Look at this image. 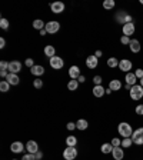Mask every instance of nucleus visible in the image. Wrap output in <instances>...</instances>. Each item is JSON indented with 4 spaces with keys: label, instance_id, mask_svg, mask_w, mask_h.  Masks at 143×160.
<instances>
[{
    "label": "nucleus",
    "instance_id": "obj_1",
    "mask_svg": "<svg viewBox=\"0 0 143 160\" xmlns=\"http://www.w3.org/2000/svg\"><path fill=\"white\" fill-rule=\"evenodd\" d=\"M117 132H119V134L122 137H132V134H133V129H132V126H130L127 122H122V123H119V126H117Z\"/></svg>",
    "mask_w": 143,
    "mask_h": 160
},
{
    "label": "nucleus",
    "instance_id": "obj_2",
    "mask_svg": "<svg viewBox=\"0 0 143 160\" xmlns=\"http://www.w3.org/2000/svg\"><path fill=\"white\" fill-rule=\"evenodd\" d=\"M129 96H130V99L135 100V102L140 100L143 97V87L140 86V84L132 86V89H130V92H129Z\"/></svg>",
    "mask_w": 143,
    "mask_h": 160
},
{
    "label": "nucleus",
    "instance_id": "obj_3",
    "mask_svg": "<svg viewBox=\"0 0 143 160\" xmlns=\"http://www.w3.org/2000/svg\"><path fill=\"white\" fill-rule=\"evenodd\" d=\"M116 22L117 23H133V17L130 16L127 12H125V10H120V12H117L116 14Z\"/></svg>",
    "mask_w": 143,
    "mask_h": 160
},
{
    "label": "nucleus",
    "instance_id": "obj_4",
    "mask_svg": "<svg viewBox=\"0 0 143 160\" xmlns=\"http://www.w3.org/2000/svg\"><path fill=\"white\" fill-rule=\"evenodd\" d=\"M132 140H133V143L137 144V146H143V127H137L136 130H133Z\"/></svg>",
    "mask_w": 143,
    "mask_h": 160
},
{
    "label": "nucleus",
    "instance_id": "obj_5",
    "mask_svg": "<svg viewBox=\"0 0 143 160\" xmlns=\"http://www.w3.org/2000/svg\"><path fill=\"white\" fill-rule=\"evenodd\" d=\"M46 32L49 34H54V33H57L60 30V23L59 22H56V20H52V22H47L46 23Z\"/></svg>",
    "mask_w": 143,
    "mask_h": 160
},
{
    "label": "nucleus",
    "instance_id": "obj_6",
    "mask_svg": "<svg viewBox=\"0 0 143 160\" xmlns=\"http://www.w3.org/2000/svg\"><path fill=\"white\" fill-rule=\"evenodd\" d=\"M63 157H64V160H74L77 157V149L76 147L67 146L63 152Z\"/></svg>",
    "mask_w": 143,
    "mask_h": 160
},
{
    "label": "nucleus",
    "instance_id": "obj_7",
    "mask_svg": "<svg viewBox=\"0 0 143 160\" xmlns=\"http://www.w3.org/2000/svg\"><path fill=\"white\" fill-rule=\"evenodd\" d=\"M135 32H136V26H135V22L133 23H126L123 24V27H122V33H123V36H133Z\"/></svg>",
    "mask_w": 143,
    "mask_h": 160
},
{
    "label": "nucleus",
    "instance_id": "obj_8",
    "mask_svg": "<svg viewBox=\"0 0 143 160\" xmlns=\"http://www.w3.org/2000/svg\"><path fill=\"white\" fill-rule=\"evenodd\" d=\"M49 63H50V67H52V69H54V70H60L62 67H63L64 62H63V59H62V57L54 56V57H52V59L49 60Z\"/></svg>",
    "mask_w": 143,
    "mask_h": 160
},
{
    "label": "nucleus",
    "instance_id": "obj_9",
    "mask_svg": "<svg viewBox=\"0 0 143 160\" xmlns=\"http://www.w3.org/2000/svg\"><path fill=\"white\" fill-rule=\"evenodd\" d=\"M132 62H130L129 59H122L119 62V69L122 70V72H125V73H129L130 69H132Z\"/></svg>",
    "mask_w": 143,
    "mask_h": 160
},
{
    "label": "nucleus",
    "instance_id": "obj_10",
    "mask_svg": "<svg viewBox=\"0 0 143 160\" xmlns=\"http://www.w3.org/2000/svg\"><path fill=\"white\" fill-rule=\"evenodd\" d=\"M112 156H113L115 160H123L125 159V150L122 146L119 147H113V150H112Z\"/></svg>",
    "mask_w": 143,
    "mask_h": 160
},
{
    "label": "nucleus",
    "instance_id": "obj_11",
    "mask_svg": "<svg viewBox=\"0 0 143 160\" xmlns=\"http://www.w3.org/2000/svg\"><path fill=\"white\" fill-rule=\"evenodd\" d=\"M97 64H99V59H97L94 54H92V56H89V57L86 59V66H87V69L93 70V69H96V67H97Z\"/></svg>",
    "mask_w": 143,
    "mask_h": 160
},
{
    "label": "nucleus",
    "instance_id": "obj_12",
    "mask_svg": "<svg viewBox=\"0 0 143 160\" xmlns=\"http://www.w3.org/2000/svg\"><path fill=\"white\" fill-rule=\"evenodd\" d=\"M20 70H22V63H20V62L13 60V62H10V63H9V73L17 74Z\"/></svg>",
    "mask_w": 143,
    "mask_h": 160
},
{
    "label": "nucleus",
    "instance_id": "obj_13",
    "mask_svg": "<svg viewBox=\"0 0 143 160\" xmlns=\"http://www.w3.org/2000/svg\"><path fill=\"white\" fill-rule=\"evenodd\" d=\"M26 150L32 154H36L37 152H39V144H37L34 140H29L26 143Z\"/></svg>",
    "mask_w": 143,
    "mask_h": 160
},
{
    "label": "nucleus",
    "instance_id": "obj_14",
    "mask_svg": "<svg viewBox=\"0 0 143 160\" xmlns=\"http://www.w3.org/2000/svg\"><path fill=\"white\" fill-rule=\"evenodd\" d=\"M50 9H52L53 13L59 14V13H62V12L64 10V3L63 2H54V3L50 4Z\"/></svg>",
    "mask_w": 143,
    "mask_h": 160
},
{
    "label": "nucleus",
    "instance_id": "obj_15",
    "mask_svg": "<svg viewBox=\"0 0 143 160\" xmlns=\"http://www.w3.org/2000/svg\"><path fill=\"white\" fill-rule=\"evenodd\" d=\"M137 77L136 74L133 73V72H129V73H126V76H125V82H126L127 84H130V86H135V84H137Z\"/></svg>",
    "mask_w": 143,
    "mask_h": 160
},
{
    "label": "nucleus",
    "instance_id": "obj_16",
    "mask_svg": "<svg viewBox=\"0 0 143 160\" xmlns=\"http://www.w3.org/2000/svg\"><path fill=\"white\" fill-rule=\"evenodd\" d=\"M129 49L132 53H139L142 46H140V42L137 39H132L130 40V44H129Z\"/></svg>",
    "mask_w": 143,
    "mask_h": 160
},
{
    "label": "nucleus",
    "instance_id": "obj_17",
    "mask_svg": "<svg viewBox=\"0 0 143 160\" xmlns=\"http://www.w3.org/2000/svg\"><path fill=\"white\" fill-rule=\"evenodd\" d=\"M6 82L10 84V86H17L20 83V77L14 73H9V76L6 77Z\"/></svg>",
    "mask_w": 143,
    "mask_h": 160
},
{
    "label": "nucleus",
    "instance_id": "obj_18",
    "mask_svg": "<svg viewBox=\"0 0 143 160\" xmlns=\"http://www.w3.org/2000/svg\"><path fill=\"white\" fill-rule=\"evenodd\" d=\"M24 149H26V147L23 146V143H22V142H13V143H12V146H10V150H12L13 153H22Z\"/></svg>",
    "mask_w": 143,
    "mask_h": 160
},
{
    "label": "nucleus",
    "instance_id": "obj_19",
    "mask_svg": "<svg viewBox=\"0 0 143 160\" xmlns=\"http://www.w3.org/2000/svg\"><path fill=\"white\" fill-rule=\"evenodd\" d=\"M30 73L33 74V76L39 77V76H42V74L44 73V67L40 66V64H34V66L30 69Z\"/></svg>",
    "mask_w": 143,
    "mask_h": 160
},
{
    "label": "nucleus",
    "instance_id": "obj_20",
    "mask_svg": "<svg viewBox=\"0 0 143 160\" xmlns=\"http://www.w3.org/2000/svg\"><path fill=\"white\" fill-rule=\"evenodd\" d=\"M69 76H70V79H73V80L79 79V76H80L79 66H72V67H70V69H69Z\"/></svg>",
    "mask_w": 143,
    "mask_h": 160
},
{
    "label": "nucleus",
    "instance_id": "obj_21",
    "mask_svg": "<svg viewBox=\"0 0 143 160\" xmlns=\"http://www.w3.org/2000/svg\"><path fill=\"white\" fill-rule=\"evenodd\" d=\"M92 92H93L94 97H103L105 94H106V89H105L103 86H94Z\"/></svg>",
    "mask_w": 143,
    "mask_h": 160
},
{
    "label": "nucleus",
    "instance_id": "obj_22",
    "mask_svg": "<svg viewBox=\"0 0 143 160\" xmlns=\"http://www.w3.org/2000/svg\"><path fill=\"white\" fill-rule=\"evenodd\" d=\"M109 87L113 92H117V90L122 89V82H120L119 79H113V80H110L109 82Z\"/></svg>",
    "mask_w": 143,
    "mask_h": 160
},
{
    "label": "nucleus",
    "instance_id": "obj_23",
    "mask_svg": "<svg viewBox=\"0 0 143 160\" xmlns=\"http://www.w3.org/2000/svg\"><path fill=\"white\" fill-rule=\"evenodd\" d=\"M44 56H47V57H54L56 56V49H54V46H52V44H47L46 47H44Z\"/></svg>",
    "mask_w": 143,
    "mask_h": 160
},
{
    "label": "nucleus",
    "instance_id": "obj_24",
    "mask_svg": "<svg viewBox=\"0 0 143 160\" xmlns=\"http://www.w3.org/2000/svg\"><path fill=\"white\" fill-rule=\"evenodd\" d=\"M112 150H113V146H112V143H103L102 146H100V152H102L103 154L112 153Z\"/></svg>",
    "mask_w": 143,
    "mask_h": 160
},
{
    "label": "nucleus",
    "instance_id": "obj_25",
    "mask_svg": "<svg viewBox=\"0 0 143 160\" xmlns=\"http://www.w3.org/2000/svg\"><path fill=\"white\" fill-rule=\"evenodd\" d=\"M87 127H89V123H87V120H84V119L77 120V123H76V129H77V130H86Z\"/></svg>",
    "mask_w": 143,
    "mask_h": 160
},
{
    "label": "nucleus",
    "instance_id": "obj_26",
    "mask_svg": "<svg viewBox=\"0 0 143 160\" xmlns=\"http://www.w3.org/2000/svg\"><path fill=\"white\" fill-rule=\"evenodd\" d=\"M66 144L69 147H76L77 144V137L76 136H67L66 137Z\"/></svg>",
    "mask_w": 143,
    "mask_h": 160
},
{
    "label": "nucleus",
    "instance_id": "obj_27",
    "mask_svg": "<svg viewBox=\"0 0 143 160\" xmlns=\"http://www.w3.org/2000/svg\"><path fill=\"white\" fill-rule=\"evenodd\" d=\"M119 62H120V60H117L116 57H109V59H107V66H109L110 69L119 67Z\"/></svg>",
    "mask_w": 143,
    "mask_h": 160
},
{
    "label": "nucleus",
    "instance_id": "obj_28",
    "mask_svg": "<svg viewBox=\"0 0 143 160\" xmlns=\"http://www.w3.org/2000/svg\"><path fill=\"white\" fill-rule=\"evenodd\" d=\"M33 27H34V29H37V30H39V32H40V30H42V29H44V27H46V23H44L43 20L36 19V20H34V22H33Z\"/></svg>",
    "mask_w": 143,
    "mask_h": 160
},
{
    "label": "nucleus",
    "instance_id": "obj_29",
    "mask_svg": "<svg viewBox=\"0 0 143 160\" xmlns=\"http://www.w3.org/2000/svg\"><path fill=\"white\" fill-rule=\"evenodd\" d=\"M79 82H77V80H70L69 83H67V89L70 90V92H74V90H77V87H79Z\"/></svg>",
    "mask_w": 143,
    "mask_h": 160
},
{
    "label": "nucleus",
    "instance_id": "obj_30",
    "mask_svg": "<svg viewBox=\"0 0 143 160\" xmlns=\"http://www.w3.org/2000/svg\"><path fill=\"white\" fill-rule=\"evenodd\" d=\"M115 6H116L115 0H105V2H103V7L106 10H113Z\"/></svg>",
    "mask_w": 143,
    "mask_h": 160
},
{
    "label": "nucleus",
    "instance_id": "obj_31",
    "mask_svg": "<svg viewBox=\"0 0 143 160\" xmlns=\"http://www.w3.org/2000/svg\"><path fill=\"white\" fill-rule=\"evenodd\" d=\"M132 144H133V140H132V137H125V139L122 140V147H123V149H129Z\"/></svg>",
    "mask_w": 143,
    "mask_h": 160
},
{
    "label": "nucleus",
    "instance_id": "obj_32",
    "mask_svg": "<svg viewBox=\"0 0 143 160\" xmlns=\"http://www.w3.org/2000/svg\"><path fill=\"white\" fill-rule=\"evenodd\" d=\"M0 92H3V93L10 92V84L7 83L6 80H2V82H0Z\"/></svg>",
    "mask_w": 143,
    "mask_h": 160
},
{
    "label": "nucleus",
    "instance_id": "obj_33",
    "mask_svg": "<svg viewBox=\"0 0 143 160\" xmlns=\"http://www.w3.org/2000/svg\"><path fill=\"white\" fill-rule=\"evenodd\" d=\"M0 27H2L3 30L9 29V20L4 19V17H2V19H0Z\"/></svg>",
    "mask_w": 143,
    "mask_h": 160
},
{
    "label": "nucleus",
    "instance_id": "obj_34",
    "mask_svg": "<svg viewBox=\"0 0 143 160\" xmlns=\"http://www.w3.org/2000/svg\"><path fill=\"white\" fill-rule=\"evenodd\" d=\"M33 86L36 87V89H42V87H43V80L34 79V80H33Z\"/></svg>",
    "mask_w": 143,
    "mask_h": 160
},
{
    "label": "nucleus",
    "instance_id": "obj_35",
    "mask_svg": "<svg viewBox=\"0 0 143 160\" xmlns=\"http://www.w3.org/2000/svg\"><path fill=\"white\" fill-rule=\"evenodd\" d=\"M112 146H113V147L122 146V140H120L119 137H113V139H112Z\"/></svg>",
    "mask_w": 143,
    "mask_h": 160
},
{
    "label": "nucleus",
    "instance_id": "obj_36",
    "mask_svg": "<svg viewBox=\"0 0 143 160\" xmlns=\"http://www.w3.org/2000/svg\"><path fill=\"white\" fill-rule=\"evenodd\" d=\"M102 82H103L102 76H94V77H93V83H94V86H102Z\"/></svg>",
    "mask_w": 143,
    "mask_h": 160
},
{
    "label": "nucleus",
    "instance_id": "obj_37",
    "mask_svg": "<svg viewBox=\"0 0 143 160\" xmlns=\"http://www.w3.org/2000/svg\"><path fill=\"white\" fill-rule=\"evenodd\" d=\"M130 40H132L130 37L122 36V37H120V43H122V44H127V46H129V44H130Z\"/></svg>",
    "mask_w": 143,
    "mask_h": 160
},
{
    "label": "nucleus",
    "instance_id": "obj_38",
    "mask_svg": "<svg viewBox=\"0 0 143 160\" xmlns=\"http://www.w3.org/2000/svg\"><path fill=\"white\" fill-rule=\"evenodd\" d=\"M135 112H136V114H139V116H143V104H137Z\"/></svg>",
    "mask_w": 143,
    "mask_h": 160
},
{
    "label": "nucleus",
    "instance_id": "obj_39",
    "mask_svg": "<svg viewBox=\"0 0 143 160\" xmlns=\"http://www.w3.org/2000/svg\"><path fill=\"white\" fill-rule=\"evenodd\" d=\"M22 160H36V156L32 154V153H27V154H24V156L22 157Z\"/></svg>",
    "mask_w": 143,
    "mask_h": 160
},
{
    "label": "nucleus",
    "instance_id": "obj_40",
    "mask_svg": "<svg viewBox=\"0 0 143 160\" xmlns=\"http://www.w3.org/2000/svg\"><path fill=\"white\" fill-rule=\"evenodd\" d=\"M0 67H2V70H7V72H9V63H7V62H4V60H2V62H0Z\"/></svg>",
    "mask_w": 143,
    "mask_h": 160
},
{
    "label": "nucleus",
    "instance_id": "obj_41",
    "mask_svg": "<svg viewBox=\"0 0 143 160\" xmlns=\"http://www.w3.org/2000/svg\"><path fill=\"white\" fill-rule=\"evenodd\" d=\"M135 74H136V77L140 80L143 77V69H136L135 70Z\"/></svg>",
    "mask_w": 143,
    "mask_h": 160
},
{
    "label": "nucleus",
    "instance_id": "obj_42",
    "mask_svg": "<svg viewBox=\"0 0 143 160\" xmlns=\"http://www.w3.org/2000/svg\"><path fill=\"white\" fill-rule=\"evenodd\" d=\"M24 64H26L27 67H30V69H32V67L34 66V62H33V59H26V62H24Z\"/></svg>",
    "mask_w": 143,
    "mask_h": 160
},
{
    "label": "nucleus",
    "instance_id": "obj_43",
    "mask_svg": "<svg viewBox=\"0 0 143 160\" xmlns=\"http://www.w3.org/2000/svg\"><path fill=\"white\" fill-rule=\"evenodd\" d=\"M67 130H70V132H73L74 129H76V123H73V122H70V123H67Z\"/></svg>",
    "mask_w": 143,
    "mask_h": 160
},
{
    "label": "nucleus",
    "instance_id": "obj_44",
    "mask_svg": "<svg viewBox=\"0 0 143 160\" xmlns=\"http://www.w3.org/2000/svg\"><path fill=\"white\" fill-rule=\"evenodd\" d=\"M0 76L3 77V79H6V77L9 76V73H7V70H0Z\"/></svg>",
    "mask_w": 143,
    "mask_h": 160
},
{
    "label": "nucleus",
    "instance_id": "obj_45",
    "mask_svg": "<svg viewBox=\"0 0 143 160\" xmlns=\"http://www.w3.org/2000/svg\"><path fill=\"white\" fill-rule=\"evenodd\" d=\"M34 156H36V160H42V159H43V153H42V152H37Z\"/></svg>",
    "mask_w": 143,
    "mask_h": 160
},
{
    "label": "nucleus",
    "instance_id": "obj_46",
    "mask_svg": "<svg viewBox=\"0 0 143 160\" xmlns=\"http://www.w3.org/2000/svg\"><path fill=\"white\" fill-rule=\"evenodd\" d=\"M77 82H79V83H84V82H86V77H84L83 74H80L79 79H77Z\"/></svg>",
    "mask_w": 143,
    "mask_h": 160
},
{
    "label": "nucleus",
    "instance_id": "obj_47",
    "mask_svg": "<svg viewBox=\"0 0 143 160\" xmlns=\"http://www.w3.org/2000/svg\"><path fill=\"white\" fill-rule=\"evenodd\" d=\"M4 46H6V40H4L3 37H2V39H0V47H2V49H3Z\"/></svg>",
    "mask_w": 143,
    "mask_h": 160
},
{
    "label": "nucleus",
    "instance_id": "obj_48",
    "mask_svg": "<svg viewBox=\"0 0 143 160\" xmlns=\"http://www.w3.org/2000/svg\"><path fill=\"white\" fill-rule=\"evenodd\" d=\"M102 54H103V53H102V50H96V53H94V56H96L97 59H99V57H102Z\"/></svg>",
    "mask_w": 143,
    "mask_h": 160
},
{
    "label": "nucleus",
    "instance_id": "obj_49",
    "mask_svg": "<svg viewBox=\"0 0 143 160\" xmlns=\"http://www.w3.org/2000/svg\"><path fill=\"white\" fill-rule=\"evenodd\" d=\"M39 34H40V36H46V34H47L46 29H42V30H40V32H39Z\"/></svg>",
    "mask_w": 143,
    "mask_h": 160
},
{
    "label": "nucleus",
    "instance_id": "obj_50",
    "mask_svg": "<svg viewBox=\"0 0 143 160\" xmlns=\"http://www.w3.org/2000/svg\"><path fill=\"white\" fill-rule=\"evenodd\" d=\"M112 92H113V90L110 89V87H107L106 89V94H112Z\"/></svg>",
    "mask_w": 143,
    "mask_h": 160
},
{
    "label": "nucleus",
    "instance_id": "obj_51",
    "mask_svg": "<svg viewBox=\"0 0 143 160\" xmlns=\"http://www.w3.org/2000/svg\"><path fill=\"white\" fill-rule=\"evenodd\" d=\"M125 89H126V90H129V92H130V89H132V86H130V84H125Z\"/></svg>",
    "mask_w": 143,
    "mask_h": 160
},
{
    "label": "nucleus",
    "instance_id": "obj_52",
    "mask_svg": "<svg viewBox=\"0 0 143 160\" xmlns=\"http://www.w3.org/2000/svg\"><path fill=\"white\" fill-rule=\"evenodd\" d=\"M139 82H140V86H142V87H143V77H142V79H140V80H139Z\"/></svg>",
    "mask_w": 143,
    "mask_h": 160
},
{
    "label": "nucleus",
    "instance_id": "obj_53",
    "mask_svg": "<svg viewBox=\"0 0 143 160\" xmlns=\"http://www.w3.org/2000/svg\"><path fill=\"white\" fill-rule=\"evenodd\" d=\"M140 3H142V4H143V0H140Z\"/></svg>",
    "mask_w": 143,
    "mask_h": 160
},
{
    "label": "nucleus",
    "instance_id": "obj_54",
    "mask_svg": "<svg viewBox=\"0 0 143 160\" xmlns=\"http://www.w3.org/2000/svg\"><path fill=\"white\" fill-rule=\"evenodd\" d=\"M12 160H17V159H12Z\"/></svg>",
    "mask_w": 143,
    "mask_h": 160
}]
</instances>
